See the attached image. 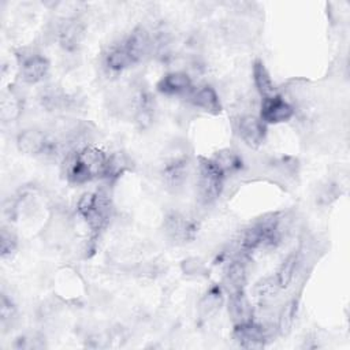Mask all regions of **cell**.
I'll return each instance as SVG.
<instances>
[{"instance_id": "6", "label": "cell", "mask_w": 350, "mask_h": 350, "mask_svg": "<svg viewBox=\"0 0 350 350\" xmlns=\"http://www.w3.org/2000/svg\"><path fill=\"white\" fill-rule=\"evenodd\" d=\"M234 339L245 349H261L265 343L264 328L258 324H254L252 320L237 324L234 329Z\"/></svg>"}, {"instance_id": "8", "label": "cell", "mask_w": 350, "mask_h": 350, "mask_svg": "<svg viewBox=\"0 0 350 350\" xmlns=\"http://www.w3.org/2000/svg\"><path fill=\"white\" fill-rule=\"evenodd\" d=\"M49 141L42 131L37 129H27L19 133L16 138L18 149L26 154H44Z\"/></svg>"}, {"instance_id": "3", "label": "cell", "mask_w": 350, "mask_h": 350, "mask_svg": "<svg viewBox=\"0 0 350 350\" xmlns=\"http://www.w3.org/2000/svg\"><path fill=\"white\" fill-rule=\"evenodd\" d=\"M224 174L211 159H201L198 164V193L204 204L217 200L223 189Z\"/></svg>"}, {"instance_id": "20", "label": "cell", "mask_w": 350, "mask_h": 350, "mask_svg": "<svg viewBox=\"0 0 350 350\" xmlns=\"http://www.w3.org/2000/svg\"><path fill=\"white\" fill-rule=\"evenodd\" d=\"M41 101L45 108L52 111V109L63 108L67 103V98L62 92H59L56 89H46L41 96Z\"/></svg>"}, {"instance_id": "11", "label": "cell", "mask_w": 350, "mask_h": 350, "mask_svg": "<svg viewBox=\"0 0 350 350\" xmlns=\"http://www.w3.org/2000/svg\"><path fill=\"white\" fill-rule=\"evenodd\" d=\"M165 230L168 235L178 241H187L191 239L197 231L196 224L182 215L171 213L165 219Z\"/></svg>"}, {"instance_id": "9", "label": "cell", "mask_w": 350, "mask_h": 350, "mask_svg": "<svg viewBox=\"0 0 350 350\" xmlns=\"http://www.w3.org/2000/svg\"><path fill=\"white\" fill-rule=\"evenodd\" d=\"M49 70L48 60L41 55H30L21 64V74L25 82L37 83L45 78Z\"/></svg>"}, {"instance_id": "18", "label": "cell", "mask_w": 350, "mask_h": 350, "mask_svg": "<svg viewBox=\"0 0 350 350\" xmlns=\"http://www.w3.org/2000/svg\"><path fill=\"white\" fill-rule=\"evenodd\" d=\"M297 264H298V254L297 253H290L283 262L280 264L278 272H276V284L280 288H286L288 287V284L291 283L295 269H297Z\"/></svg>"}, {"instance_id": "4", "label": "cell", "mask_w": 350, "mask_h": 350, "mask_svg": "<svg viewBox=\"0 0 350 350\" xmlns=\"http://www.w3.org/2000/svg\"><path fill=\"white\" fill-rule=\"evenodd\" d=\"M293 115H294L293 107L284 98H282L279 94L272 98L262 100L260 119L264 123H271V124L283 123V122L290 120L293 118Z\"/></svg>"}, {"instance_id": "1", "label": "cell", "mask_w": 350, "mask_h": 350, "mask_svg": "<svg viewBox=\"0 0 350 350\" xmlns=\"http://www.w3.org/2000/svg\"><path fill=\"white\" fill-rule=\"evenodd\" d=\"M108 159L109 156L96 146H82L64 161L66 175L75 183H83L101 176L105 178Z\"/></svg>"}, {"instance_id": "21", "label": "cell", "mask_w": 350, "mask_h": 350, "mask_svg": "<svg viewBox=\"0 0 350 350\" xmlns=\"http://www.w3.org/2000/svg\"><path fill=\"white\" fill-rule=\"evenodd\" d=\"M221 302V294H220V288L213 287L211 288L206 295L202 298L201 304H200V309L202 313H211L213 312Z\"/></svg>"}, {"instance_id": "14", "label": "cell", "mask_w": 350, "mask_h": 350, "mask_svg": "<svg viewBox=\"0 0 350 350\" xmlns=\"http://www.w3.org/2000/svg\"><path fill=\"white\" fill-rule=\"evenodd\" d=\"M191 103L197 108H201L209 113H219L221 111L220 100L216 90L212 86H202L191 96Z\"/></svg>"}, {"instance_id": "16", "label": "cell", "mask_w": 350, "mask_h": 350, "mask_svg": "<svg viewBox=\"0 0 350 350\" xmlns=\"http://www.w3.org/2000/svg\"><path fill=\"white\" fill-rule=\"evenodd\" d=\"M246 282L245 265L241 261H232L226 272V286L228 293L243 290Z\"/></svg>"}, {"instance_id": "19", "label": "cell", "mask_w": 350, "mask_h": 350, "mask_svg": "<svg viewBox=\"0 0 350 350\" xmlns=\"http://www.w3.org/2000/svg\"><path fill=\"white\" fill-rule=\"evenodd\" d=\"M211 160L215 163V165L224 175H227L228 172H234V171L239 170L241 165H242L241 157L237 153H234L232 150H230V149H223V150L217 152L215 154V157L211 159Z\"/></svg>"}, {"instance_id": "13", "label": "cell", "mask_w": 350, "mask_h": 350, "mask_svg": "<svg viewBox=\"0 0 350 350\" xmlns=\"http://www.w3.org/2000/svg\"><path fill=\"white\" fill-rule=\"evenodd\" d=\"M253 79L256 89L258 94L262 97V100H268L278 96L272 78L261 60H256L253 64Z\"/></svg>"}, {"instance_id": "17", "label": "cell", "mask_w": 350, "mask_h": 350, "mask_svg": "<svg viewBox=\"0 0 350 350\" xmlns=\"http://www.w3.org/2000/svg\"><path fill=\"white\" fill-rule=\"evenodd\" d=\"M131 64H133L131 59H130L127 51L124 49L123 44L112 46L105 56V66L111 71H115V72H119Z\"/></svg>"}, {"instance_id": "5", "label": "cell", "mask_w": 350, "mask_h": 350, "mask_svg": "<svg viewBox=\"0 0 350 350\" xmlns=\"http://www.w3.org/2000/svg\"><path fill=\"white\" fill-rule=\"evenodd\" d=\"M241 139L250 148H258L265 137V123L253 115H245L238 120Z\"/></svg>"}, {"instance_id": "22", "label": "cell", "mask_w": 350, "mask_h": 350, "mask_svg": "<svg viewBox=\"0 0 350 350\" xmlns=\"http://www.w3.org/2000/svg\"><path fill=\"white\" fill-rule=\"evenodd\" d=\"M295 301H290L282 310L279 317V329L282 334H287L293 327L294 317H295Z\"/></svg>"}, {"instance_id": "7", "label": "cell", "mask_w": 350, "mask_h": 350, "mask_svg": "<svg viewBox=\"0 0 350 350\" xmlns=\"http://www.w3.org/2000/svg\"><path fill=\"white\" fill-rule=\"evenodd\" d=\"M123 45L131 59V63L134 64L141 62L149 53L152 42L149 33L144 27H135L126 38Z\"/></svg>"}, {"instance_id": "23", "label": "cell", "mask_w": 350, "mask_h": 350, "mask_svg": "<svg viewBox=\"0 0 350 350\" xmlns=\"http://www.w3.org/2000/svg\"><path fill=\"white\" fill-rule=\"evenodd\" d=\"M14 306L11 304V301L3 294L1 295V302H0V317H1V324H5L7 321H10L14 317Z\"/></svg>"}, {"instance_id": "24", "label": "cell", "mask_w": 350, "mask_h": 350, "mask_svg": "<svg viewBox=\"0 0 350 350\" xmlns=\"http://www.w3.org/2000/svg\"><path fill=\"white\" fill-rule=\"evenodd\" d=\"M15 250V239L8 234L5 230H3L1 234V257L5 258L8 254H12Z\"/></svg>"}, {"instance_id": "10", "label": "cell", "mask_w": 350, "mask_h": 350, "mask_svg": "<svg viewBox=\"0 0 350 350\" xmlns=\"http://www.w3.org/2000/svg\"><path fill=\"white\" fill-rule=\"evenodd\" d=\"M190 89H191V79L186 72H182V71L170 72L164 75L157 83V90L168 96L182 94L185 92H189Z\"/></svg>"}, {"instance_id": "2", "label": "cell", "mask_w": 350, "mask_h": 350, "mask_svg": "<svg viewBox=\"0 0 350 350\" xmlns=\"http://www.w3.org/2000/svg\"><path fill=\"white\" fill-rule=\"evenodd\" d=\"M78 213L86 220L92 231L101 230L109 219L111 202L105 193H86L78 201Z\"/></svg>"}, {"instance_id": "15", "label": "cell", "mask_w": 350, "mask_h": 350, "mask_svg": "<svg viewBox=\"0 0 350 350\" xmlns=\"http://www.w3.org/2000/svg\"><path fill=\"white\" fill-rule=\"evenodd\" d=\"M83 37V27L78 21L70 19L59 30V40L64 49H75Z\"/></svg>"}, {"instance_id": "12", "label": "cell", "mask_w": 350, "mask_h": 350, "mask_svg": "<svg viewBox=\"0 0 350 350\" xmlns=\"http://www.w3.org/2000/svg\"><path fill=\"white\" fill-rule=\"evenodd\" d=\"M228 313L234 321V324H242L252 320V306L243 293V290L230 293L228 299Z\"/></svg>"}]
</instances>
